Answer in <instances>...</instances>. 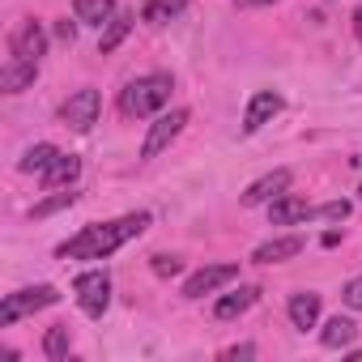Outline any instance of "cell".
Instances as JSON below:
<instances>
[{"label":"cell","mask_w":362,"mask_h":362,"mask_svg":"<svg viewBox=\"0 0 362 362\" xmlns=\"http://www.w3.org/2000/svg\"><path fill=\"white\" fill-rule=\"evenodd\" d=\"M222 358H226V362H235V358H256V345H230V349H222Z\"/></svg>","instance_id":"cell-28"},{"label":"cell","mask_w":362,"mask_h":362,"mask_svg":"<svg viewBox=\"0 0 362 362\" xmlns=\"http://www.w3.org/2000/svg\"><path fill=\"white\" fill-rule=\"evenodd\" d=\"M179 269H184V260H179V256H153V273L158 277H175Z\"/></svg>","instance_id":"cell-25"},{"label":"cell","mask_w":362,"mask_h":362,"mask_svg":"<svg viewBox=\"0 0 362 362\" xmlns=\"http://www.w3.org/2000/svg\"><path fill=\"white\" fill-rule=\"evenodd\" d=\"M145 226H149V214H124L115 222H98V226H86L81 235L64 239L56 247V256L60 260H107L111 252H119L124 243L145 235Z\"/></svg>","instance_id":"cell-1"},{"label":"cell","mask_w":362,"mask_h":362,"mask_svg":"<svg viewBox=\"0 0 362 362\" xmlns=\"http://www.w3.org/2000/svg\"><path fill=\"white\" fill-rule=\"evenodd\" d=\"M170 90H175L170 73H145V77H136V81L124 86V94H119V111H124L128 119L162 115V107L170 103Z\"/></svg>","instance_id":"cell-2"},{"label":"cell","mask_w":362,"mask_h":362,"mask_svg":"<svg viewBox=\"0 0 362 362\" xmlns=\"http://www.w3.org/2000/svg\"><path fill=\"white\" fill-rule=\"evenodd\" d=\"M81 175V158L77 153H56V162L43 170V188H73Z\"/></svg>","instance_id":"cell-16"},{"label":"cell","mask_w":362,"mask_h":362,"mask_svg":"<svg viewBox=\"0 0 362 362\" xmlns=\"http://www.w3.org/2000/svg\"><path fill=\"white\" fill-rule=\"evenodd\" d=\"M60 303V290L56 286H26V290H13L5 294V303H0V328L18 324L22 315H35L43 307H56Z\"/></svg>","instance_id":"cell-3"},{"label":"cell","mask_w":362,"mask_h":362,"mask_svg":"<svg viewBox=\"0 0 362 362\" xmlns=\"http://www.w3.org/2000/svg\"><path fill=\"white\" fill-rule=\"evenodd\" d=\"M358 197H362V188H358Z\"/></svg>","instance_id":"cell-31"},{"label":"cell","mask_w":362,"mask_h":362,"mask_svg":"<svg viewBox=\"0 0 362 362\" xmlns=\"http://www.w3.org/2000/svg\"><path fill=\"white\" fill-rule=\"evenodd\" d=\"M188 9V0H145L141 5V22L145 26H166L175 13H184Z\"/></svg>","instance_id":"cell-20"},{"label":"cell","mask_w":362,"mask_h":362,"mask_svg":"<svg viewBox=\"0 0 362 362\" xmlns=\"http://www.w3.org/2000/svg\"><path fill=\"white\" fill-rule=\"evenodd\" d=\"M115 13H119L115 0H73V18L81 26H107Z\"/></svg>","instance_id":"cell-17"},{"label":"cell","mask_w":362,"mask_h":362,"mask_svg":"<svg viewBox=\"0 0 362 362\" xmlns=\"http://www.w3.org/2000/svg\"><path fill=\"white\" fill-rule=\"evenodd\" d=\"M69 205H77V192H73V188H52V197L30 209V222H43V218H52V214L69 209Z\"/></svg>","instance_id":"cell-22"},{"label":"cell","mask_w":362,"mask_h":362,"mask_svg":"<svg viewBox=\"0 0 362 362\" xmlns=\"http://www.w3.org/2000/svg\"><path fill=\"white\" fill-rule=\"evenodd\" d=\"M9 52L18 56V60H43L47 56V30L39 26V22H22L13 35H9Z\"/></svg>","instance_id":"cell-9"},{"label":"cell","mask_w":362,"mask_h":362,"mask_svg":"<svg viewBox=\"0 0 362 362\" xmlns=\"http://www.w3.org/2000/svg\"><path fill=\"white\" fill-rule=\"evenodd\" d=\"M98 111H103V98H98V90H77V94H69L64 98V107H60V119H64V128H73V132H90L94 124H98Z\"/></svg>","instance_id":"cell-5"},{"label":"cell","mask_w":362,"mask_h":362,"mask_svg":"<svg viewBox=\"0 0 362 362\" xmlns=\"http://www.w3.org/2000/svg\"><path fill=\"white\" fill-rule=\"evenodd\" d=\"M35 77H39V64H35V60L9 56V64L0 69V90H5V94H22V90L35 86Z\"/></svg>","instance_id":"cell-13"},{"label":"cell","mask_w":362,"mask_h":362,"mask_svg":"<svg viewBox=\"0 0 362 362\" xmlns=\"http://www.w3.org/2000/svg\"><path fill=\"white\" fill-rule=\"evenodd\" d=\"M341 298H345L354 311H362V277H354V281L345 286V294H341Z\"/></svg>","instance_id":"cell-26"},{"label":"cell","mask_w":362,"mask_h":362,"mask_svg":"<svg viewBox=\"0 0 362 362\" xmlns=\"http://www.w3.org/2000/svg\"><path fill=\"white\" fill-rule=\"evenodd\" d=\"M307 218H315V205H307L303 197H277V201H269V222L273 226H294V222H307Z\"/></svg>","instance_id":"cell-11"},{"label":"cell","mask_w":362,"mask_h":362,"mask_svg":"<svg viewBox=\"0 0 362 362\" xmlns=\"http://www.w3.org/2000/svg\"><path fill=\"white\" fill-rule=\"evenodd\" d=\"M349 201H328V205H315V218H324V222H345L349 218Z\"/></svg>","instance_id":"cell-24"},{"label":"cell","mask_w":362,"mask_h":362,"mask_svg":"<svg viewBox=\"0 0 362 362\" xmlns=\"http://www.w3.org/2000/svg\"><path fill=\"white\" fill-rule=\"evenodd\" d=\"M235 277H239V264H205L201 273H192V277L184 281V298H205V294L230 286Z\"/></svg>","instance_id":"cell-7"},{"label":"cell","mask_w":362,"mask_h":362,"mask_svg":"<svg viewBox=\"0 0 362 362\" xmlns=\"http://www.w3.org/2000/svg\"><path fill=\"white\" fill-rule=\"evenodd\" d=\"M69 349H73V332H69V324H52V328L43 332V354H47L52 362H60V358H69Z\"/></svg>","instance_id":"cell-23"},{"label":"cell","mask_w":362,"mask_h":362,"mask_svg":"<svg viewBox=\"0 0 362 362\" xmlns=\"http://www.w3.org/2000/svg\"><path fill=\"white\" fill-rule=\"evenodd\" d=\"M303 247H307V239H303V235L269 239V243H260V247L252 252V264H281V260H294V256H298Z\"/></svg>","instance_id":"cell-12"},{"label":"cell","mask_w":362,"mask_h":362,"mask_svg":"<svg viewBox=\"0 0 362 362\" xmlns=\"http://www.w3.org/2000/svg\"><path fill=\"white\" fill-rule=\"evenodd\" d=\"M184 124H188V111L184 107H175V111H162L153 124H149V132H145V145H141V158H158L162 149H170V141L184 132Z\"/></svg>","instance_id":"cell-6"},{"label":"cell","mask_w":362,"mask_h":362,"mask_svg":"<svg viewBox=\"0 0 362 362\" xmlns=\"http://www.w3.org/2000/svg\"><path fill=\"white\" fill-rule=\"evenodd\" d=\"M354 337H358V324L349 315H332L320 332V345L324 349H345V345H354Z\"/></svg>","instance_id":"cell-18"},{"label":"cell","mask_w":362,"mask_h":362,"mask_svg":"<svg viewBox=\"0 0 362 362\" xmlns=\"http://www.w3.org/2000/svg\"><path fill=\"white\" fill-rule=\"evenodd\" d=\"M56 153H60L56 145H47V141H39V145H30V149L22 153V162H18V166H22L26 175H43V170H47V166L56 162Z\"/></svg>","instance_id":"cell-21"},{"label":"cell","mask_w":362,"mask_h":362,"mask_svg":"<svg viewBox=\"0 0 362 362\" xmlns=\"http://www.w3.org/2000/svg\"><path fill=\"white\" fill-rule=\"evenodd\" d=\"M281 107H286V98H281L277 90H256L252 103H247V115H243V132L252 136V132H260L264 124H273V119L281 115Z\"/></svg>","instance_id":"cell-8"},{"label":"cell","mask_w":362,"mask_h":362,"mask_svg":"<svg viewBox=\"0 0 362 362\" xmlns=\"http://www.w3.org/2000/svg\"><path fill=\"white\" fill-rule=\"evenodd\" d=\"M264 5H277V0H239V9H264Z\"/></svg>","instance_id":"cell-29"},{"label":"cell","mask_w":362,"mask_h":362,"mask_svg":"<svg viewBox=\"0 0 362 362\" xmlns=\"http://www.w3.org/2000/svg\"><path fill=\"white\" fill-rule=\"evenodd\" d=\"M290 170L286 166H277V170H269L264 179H256V184L243 192V205H269V201H277V197H286V188H290Z\"/></svg>","instance_id":"cell-10"},{"label":"cell","mask_w":362,"mask_h":362,"mask_svg":"<svg viewBox=\"0 0 362 362\" xmlns=\"http://www.w3.org/2000/svg\"><path fill=\"white\" fill-rule=\"evenodd\" d=\"M77 26H81L77 18H73V22H69V18H64V22H56V39H60V43H73V39H77Z\"/></svg>","instance_id":"cell-27"},{"label":"cell","mask_w":362,"mask_h":362,"mask_svg":"<svg viewBox=\"0 0 362 362\" xmlns=\"http://www.w3.org/2000/svg\"><path fill=\"white\" fill-rule=\"evenodd\" d=\"M320 307H324V298L315 294V290H298V294H290V324L294 328H315V320H320Z\"/></svg>","instance_id":"cell-15"},{"label":"cell","mask_w":362,"mask_h":362,"mask_svg":"<svg viewBox=\"0 0 362 362\" xmlns=\"http://www.w3.org/2000/svg\"><path fill=\"white\" fill-rule=\"evenodd\" d=\"M354 35L362 39V5H358V13H354Z\"/></svg>","instance_id":"cell-30"},{"label":"cell","mask_w":362,"mask_h":362,"mask_svg":"<svg viewBox=\"0 0 362 362\" xmlns=\"http://www.w3.org/2000/svg\"><path fill=\"white\" fill-rule=\"evenodd\" d=\"M73 294H77V307H81L90 320H98V315L111 307V277H107L103 269H86V273H77Z\"/></svg>","instance_id":"cell-4"},{"label":"cell","mask_w":362,"mask_h":362,"mask_svg":"<svg viewBox=\"0 0 362 362\" xmlns=\"http://www.w3.org/2000/svg\"><path fill=\"white\" fill-rule=\"evenodd\" d=\"M132 26H136V13H115V18H111V22L103 26L98 52H103V56H111V52H115V47L124 43V39H128V30H132Z\"/></svg>","instance_id":"cell-19"},{"label":"cell","mask_w":362,"mask_h":362,"mask_svg":"<svg viewBox=\"0 0 362 362\" xmlns=\"http://www.w3.org/2000/svg\"><path fill=\"white\" fill-rule=\"evenodd\" d=\"M256 298H260V286H239V290H230V294H222L214 303V315L218 320H239L243 311L256 307Z\"/></svg>","instance_id":"cell-14"}]
</instances>
